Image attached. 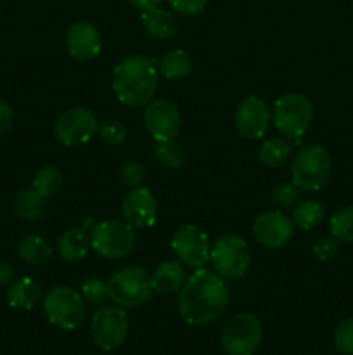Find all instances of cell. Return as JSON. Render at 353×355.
I'll return each mask as SVG.
<instances>
[{"label": "cell", "instance_id": "obj_3", "mask_svg": "<svg viewBox=\"0 0 353 355\" xmlns=\"http://www.w3.org/2000/svg\"><path fill=\"white\" fill-rule=\"evenodd\" d=\"M332 159L327 149L320 144H308L298 151L291 165V177L305 193H317L331 177Z\"/></svg>", "mask_w": 353, "mask_h": 355}, {"label": "cell", "instance_id": "obj_5", "mask_svg": "<svg viewBox=\"0 0 353 355\" xmlns=\"http://www.w3.org/2000/svg\"><path fill=\"white\" fill-rule=\"evenodd\" d=\"M273 127L286 139H300L307 134L314 120V104L298 92L284 94L273 104Z\"/></svg>", "mask_w": 353, "mask_h": 355}, {"label": "cell", "instance_id": "obj_19", "mask_svg": "<svg viewBox=\"0 0 353 355\" xmlns=\"http://www.w3.org/2000/svg\"><path fill=\"white\" fill-rule=\"evenodd\" d=\"M42 300V284L33 277H21L7 288V302L12 309L30 311Z\"/></svg>", "mask_w": 353, "mask_h": 355}, {"label": "cell", "instance_id": "obj_9", "mask_svg": "<svg viewBox=\"0 0 353 355\" xmlns=\"http://www.w3.org/2000/svg\"><path fill=\"white\" fill-rule=\"evenodd\" d=\"M210 262L224 279H239L251 266V252L241 236L224 234L211 246Z\"/></svg>", "mask_w": 353, "mask_h": 355}, {"label": "cell", "instance_id": "obj_7", "mask_svg": "<svg viewBox=\"0 0 353 355\" xmlns=\"http://www.w3.org/2000/svg\"><path fill=\"white\" fill-rule=\"evenodd\" d=\"M44 312L48 322L68 331L82 326L87 318V307L82 293L69 286L52 288L44 298Z\"/></svg>", "mask_w": 353, "mask_h": 355}, {"label": "cell", "instance_id": "obj_18", "mask_svg": "<svg viewBox=\"0 0 353 355\" xmlns=\"http://www.w3.org/2000/svg\"><path fill=\"white\" fill-rule=\"evenodd\" d=\"M187 281L185 269L180 260H168L163 262L152 270L151 286L158 295H173L182 290Z\"/></svg>", "mask_w": 353, "mask_h": 355}, {"label": "cell", "instance_id": "obj_36", "mask_svg": "<svg viewBox=\"0 0 353 355\" xmlns=\"http://www.w3.org/2000/svg\"><path fill=\"white\" fill-rule=\"evenodd\" d=\"M173 10L183 16H199L206 9L208 0H168Z\"/></svg>", "mask_w": 353, "mask_h": 355}, {"label": "cell", "instance_id": "obj_37", "mask_svg": "<svg viewBox=\"0 0 353 355\" xmlns=\"http://www.w3.org/2000/svg\"><path fill=\"white\" fill-rule=\"evenodd\" d=\"M14 123V111L9 106V103L0 99V137L7 134L12 128Z\"/></svg>", "mask_w": 353, "mask_h": 355}, {"label": "cell", "instance_id": "obj_17", "mask_svg": "<svg viewBox=\"0 0 353 355\" xmlns=\"http://www.w3.org/2000/svg\"><path fill=\"white\" fill-rule=\"evenodd\" d=\"M66 49L76 61H92L102 51V38L92 23L78 21L66 33Z\"/></svg>", "mask_w": 353, "mask_h": 355}, {"label": "cell", "instance_id": "obj_30", "mask_svg": "<svg viewBox=\"0 0 353 355\" xmlns=\"http://www.w3.org/2000/svg\"><path fill=\"white\" fill-rule=\"evenodd\" d=\"M80 293H82L83 300L92 305H102L109 298L107 283H104L99 277H89V279L83 281Z\"/></svg>", "mask_w": 353, "mask_h": 355}, {"label": "cell", "instance_id": "obj_26", "mask_svg": "<svg viewBox=\"0 0 353 355\" xmlns=\"http://www.w3.org/2000/svg\"><path fill=\"white\" fill-rule=\"evenodd\" d=\"M325 217V208L322 207L320 201L315 200H305L298 201L294 205L293 210V222L296 227L303 229V231H310V229L317 227Z\"/></svg>", "mask_w": 353, "mask_h": 355}, {"label": "cell", "instance_id": "obj_8", "mask_svg": "<svg viewBox=\"0 0 353 355\" xmlns=\"http://www.w3.org/2000/svg\"><path fill=\"white\" fill-rule=\"evenodd\" d=\"M262 336L260 319L251 312H239L221 329L220 343L227 355H253L262 343Z\"/></svg>", "mask_w": 353, "mask_h": 355}, {"label": "cell", "instance_id": "obj_27", "mask_svg": "<svg viewBox=\"0 0 353 355\" xmlns=\"http://www.w3.org/2000/svg\"><path fill=\"white\" fill-rule=\"evenodd\" d=\"M62 182H64V175H62L61 168L55 165H45L37 172L33 182H31V187L44 200H48V198L55 196L59 193V189L62 187Z\"/></svg>", "mask_w": 353, "mask_h": 355}, {"label": "cell", "instance_id": "obj_16", "mask_svg": "<svg viewBox=\"0 0 353 355\" xmlns=\"http://www.w3.org/2000/svg\"><path fill=\"white\" fill-rule=\"evenodd\" d=\"M121 214L134 229L152 227L158 218V201L147 187H135L125 196Z\"/></svg>", "mask_w": 353, "mask_h": 355}, {"label": "cell", "instance_id": "obj_1", "mask_svg": "<svg viewBox=\"0 0 353 355\" xmlns=\"http://www.w3.org/2000/svg\"><path fill=\"white\" fill-rule=\"evenodd\" d=\"M228 305V288L215 270L197 269L179 291V314L190 326H206L217 321Z\"/></svg>", "mask_w": 353, "mask_h": 355}, {"label": "cell", "instance_id": "obj_39", "mask_svg": "<svg viewBox=\"0 0 353 355\" xmlns=\"http://www.w3.org/2000/svg\"><path fill=\"white\" fill-rule=\"evenodd\" d=\"M135 9H141V10H149V9H154V7H159L163 3V0H128Z\"/></svg>", "mask_w": 353, "mask_h": 355}, {"label": "cell", "instance_id": "obj_11", "mask_svg": "<svg viewBox=\"0 0 353 355\" xmlns=\"http://www.w3.org/2000/svg\"><path fill=\"white\" fill-rule=\"evenodd\" d=\"M99 121L89 107H71L57 118L54 134L64 146H80L89 142L97 134Z\"/></svg>", "mask_w": 353, "mask_h": 355}, {"label": "cell", "instance_id": "obj_15", "mask_svg": "<svg viewBox=\"0 0 353 355\" xmlns=\"http://www.w3.org/2000/svg\"><path fill=\"white\" fill-rule=\"evenodd\" d=\"M144 125L156 142L173 141L182 127V118L172 101L158 99L145 107Z\"/></svg>", "mask_w": 353, "mask_h": 355}, {"label": "cell", "instance_id": "obj_13", "mask_svg": "<svg viewBox=\"0 0 353 355\" xmlns=\"http://www.w3.org/2000/svg\"><path fill=\"white\" fill-rule=\"evenodd\" d=\"M272 121L269 104L256 96H249L239 103L235 110L234 123L239 135L249 141H258L266 134Z\"/></svg>", "mask_w": 353, "mask_h": 355}, {"label": "cell", "instance_id": "obj_23", "mask_svg": "<svg viewBox=\"0 0 353 355\" xmlns=\"http://www.w3.org/2000/svg\"><path fill=\"white\" fill-rule=\"evenodd\" d=\"M159 73L168 80H183L190 75L194 64L190 55L183 49H173L168 51L158 61Z\"/></svg>", "mask_w": 353, "mask_h": 355}, {"label": "cell", "instance_id": "obj_32", "mask_svg": "<svg viewBox=\"0 0 353 355\" xmlns=\"http://www.w3.org/2000/svg\"><path fill=\"white\" fill-rule=\"evenodd\" d=\"M334 347L339 354L353 355V318H346L336 326Z\"/></svg>", "mask_w": 353, "mask_h": 355}, {"label": "cell", "instance_id": "obj_33", "mask_svg": "<svg viewBox=\"0 0 353 355\" xmlns=\"http://www.w3.org/2000/svg\"><path fill=\"white\" fill-rule=\"evenodd\" d=\"M301 189L296 186V184H279V186L273 187L272 191V200L279 205L280 208H289L294 207V205L300 201Z\"/></svg>", "mask_w": 353, "mask_h": 355}, {"label": "cell", "instance_id": "obj_31", "mask_svg": "<svg viewBox=\"0 0 353 355\" xmlns=\"http://www.w3.org/2000/svg\"><path fill=\"white\" fill-rule=\"evenodd\" d=\"M97 134H99L100 141L106 144L118 146L127 139V127L120 120L111 118V120H104L102 123H99Z\"/></svg>", "mask_w": 353, "mask_h": 355}, {"label": "cell", "instance_id": "obj_35", "mask_svg": "<svg viewBox=\"0 0 353 355\" xmlns=\"http://www.w3.org/2000/svg\"><path fill=\"white\" fill-rule=\"evenodd\" d=\"M314 255L318 262H332V260L338 257L339 253V245L338 239L334 236H325V238H320L317 243L314 245Z\"/></svg>", "mask_w": 353, "mask_h": 355}, {"label": "cell", "instance_id": "obj_10", "mask_svg": "<svg viewBox=\"0 0 353 355\" xmlns=\"http://www.w3.org/2000/svg\"><path fill=\"white\" fill-rule=\"evenodd\" d=\"M90 333H92L93 343L104 352L118 349L128 336L127 312L118 305L99 309L92 318Z\"/></svg>", "mask_w": 353, "mask_h": 355}, {"label": "cell", "instance_id": "obj_24", "mask_svg": "<svg viewBox=\"0 0 353 355\" xmlns=\"http://www.w3.org/2000/svg\"><path fill=\"white\" fill-rule=\"evenodd\" d=\"M291 155V144L286 137H270L262 142L258 149V159L269 168H279Z\"/></svg>", "mask_w": 353, "mask_h": 355}, {"label": "cell", "instance_id": "obj_14", "mask_svg": "<svg viewBox=\"0 0 353 355\" xmlns=\"http://www.w3.org/2000/svg\"><path fill=\"white\" fill-rule=\"evenodd\" d=\"M253 234L260 245L279 250L293 239L294 222L279 210L263 211L253 222Z\"/></svg>", "mask_w": 353, "mask_h": 355}, {"label": "cell", "instance_id": "obj_2", "mask_svg": "<svg viewBox=\"0 0 353 355\" xmlns=\"http://www.w3.org/2000/svg\"><path fill=\"white\" fill-rule=\"evenodd\" d=\"M159 83L156 59L145 55H127L113 69V90L118 101L128 107L147 106Z\"/></svg>", "mask_w": 353, "mask_h": 355}, {"label": "cell", "instance_id": "obj_38", "mask_svg": "<svg viewBox=\"0 0 353 355\" xmlns=\"http://www.w3.org/2000/svg\"><path fill=\"white\" fill-rule=\"evenodd\" d=\"M14 279V267L7 262H0V286H6Z\"/></svg>", "mask_w": 353, "mask_h": 355}, {"label": "cell", "instance_id": "obj_25", "mask_svg": "<svg viewBox=\"0 0 353 355\" xmlns=\"http://www.w3.org/2000/svg\"><path fill=\"white\" fill-rule=\"evenodd\" d=\"M45 201L47 200H44L33 187H24L16 194V201H14L17 217L23 220H37L44 215Z\"/></svg>", "mask_w": 353, "mask_h": 355}, {"label": "cell", "instance_id": "obj_28", "mask_svg": "<svg viewBox=\"0 0 353 355\" xmlns=\"http://www.w3.org/2000/svg\"><path fill=\"white\" fill-rule=\"evenodd\" d=\"M331 234L345 243H353V205L339 208L329 220Z\"/></svg>", "mask_w": 353, "mask_h": 355}, {"label": "cell", "instance_id": "obj_22", "mask_svg": "<svg viewBox=\"0 0 353 355\" xmlns=\"http://www.w3.org/2000/svg\"><path fill=\"white\" fill-rule=\"evenodd\" d=\"M17 257L30 266H44L51 260L52 246L47 239L40 236H24L17 243Z\"/></svg>", "mask_w": 353, "mask_h": 355}, {"label": "cell", "instance_id": "obj_4", "mask_svg": "<svg viewBox=\"0 0 353 355\" xmlns=\"http://www.w3.org/2000/svg\"><path fill=\"white\" fill-rule=\"evenodd\" d=\"M107 291H109V298L118 307H141L152 295L151 276L144 267H123L109 277Z\"/></svg>", "mask_w": 353, "mask_h": 355}, {"label": "cell", "instance_id": "obj_34", "mask_svg": "<svg viewBox=\"0 0 353 355\" xmlns=\"http://www.w3.org/2000/svg\"><path fill=\"white\" fill-rule=\"evenodd\" d=\"M145 175H147V172L141 162H128L121 168V180L130 189L142 187V184L145 182Z\"/></svg>", "mask_w": 353, "mask_h": 355}, {"label": "cell", "instance_id": "obj_12", "mask_svg": "<svg viewBox=\"0 0 353 355\" xmlns=\"http://www.w3.org/2000/svg\"><path fill=\"white\" fill-rule=\"evenodd\" d=\"M172 250L183 266L192 267V269H201L210 260V238L197 225H182L175 232V236H173Z\"/></svg>", "mask_w": 353, "mask_h": 355}, {"label": "cell", "instance_id": "obj_21", "mask_svg": "<svg viewBox=\"0 0 353 355\" xmlns=\"http://www.w3.org/2000/svg\"><path fill=\"white\" fill-rule=\"evenodd\" d=\"M90 250V236L80 227L68 229L62 232L57 241V252L64 262H80L87 257Z\"/></svg>", "mask_w": 353, "mask_h": 355}, {"label": "cell", "instance_id": "obj_29", "mask_svg": "<svg viewBox=\"0 0 353 355\" xmlns=\"http://www.w3.org/2000/svg\"><path fill=\"white\" fill-rule=\"evenodd\" d=\"M154 155L156 159H158L165 168L179 170L183 166V151L182 148H180V144H176L175 139H173V141L156 142Z\"/></svg>", "mask_w": 353, "mask_h": 355}, {"label": "cell", "instance_id": "obj_6", "mask_svg": "<svg viewBox=\"0 0 353 355\" xmlns=\"http://www.w3.org/2000/svg\"><path fill=\"white\" fill-rule=\"evenodd\" d=\"M135 245V229L127 222L102 220L90 229V248L104 259H125L134 252Z\"/></svg>", "mask_w": 353, "mask_h": 355}, {"label": "cell", "instance_id": "obj_20", "mask_svg": "<svg viewBox=\"0 0 353 355\" xmlns=\"http://www.w3.org/2000/svg\"><path fill=\"white\" fill-rule=\"evenodd\" d=\"M142 26L156 40H168L176 33L179 24L170 10L154 7V9L142 10Z\"/></svg>", "mask_w": 353, "mask_h": 355}]
</instances>
